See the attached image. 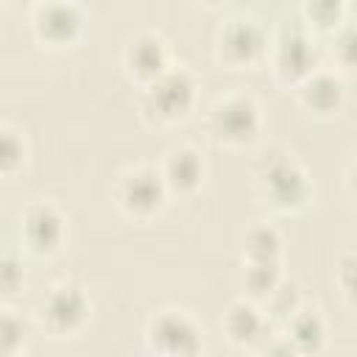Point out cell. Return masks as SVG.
Instances as JSON below:
<instances>
[{"label":"cell","instance_id":"18","mask_svg":"<svg viewBox=\"0 0 357 357\" xmlns=\"http://www.w3.org/2000/svg\"><path fill=\"white\" fill-rule=\"evenodd\" d=\"M335 47H337V53H340L343 61L357 64V22H349V25H343V28L337 31Z\"/></svg>","mask_w":357,"mask_h":357},{"label":"cell","instance_id":"19","mask_svg":"<svg viewBox=\"0 0 357 357\" xmlns=\"http://www.w3.org/2000/svg\"><path fill=\"white\" fill-rule=\"evenodd\" d=\"M337 279H340L346 296H349L351 301H357V254H346V257H340Z\"/></svg>","mask_w":357,"mask_h":357},{"label":"cell","instance_id":"5","mask_svg":"<svg viewBox=\"0 0 357 357\" xmlns=\"http://www.w3.org/2000/svg\"><path fill=\"white\" fill-rule=\"evenodd\" d=\"M86 312V298L81 287L64 282L50 287V293L42 301V315L53 329H73Z\"/></svg>","mask_w":357,"mask_h":357},{"label":"cell","instance_id":"21","mask_svg":"<svg viewBox=\"0 0 357 357\" xmlns=\"http://www.w3.org/2000/svg\"><path fill=\"white\" fill-rule=\"evenodd\" d=\"M22 153V148H17V139H14V134L11 131H6L3 134V165L6 167H11L14 162H17V156Z\"/></svg>","mask_w":357,"mask_h":357},{"label":"cell","instance_id":"4","mask_svg":"<svg viewBox=\"0 0 357 357\" xmlns=\"http://www.w3.org/2000/svg\"><path fill=\"white\" fill-rule=\"evenodd\" d=\"M257 126L259 112L254 100L245 95H231L212 109V128L226 139H245L257 131Z\"/></svg>","mask_w":357,"mask_h":357},{"label":"cell","instance_id":"12","mask_svg":"<svg viewBox=\"0 0 357 357\" xmlns=\"http://www.w3.org/2000/svg\"><path fill=\"white\" fill-rule=\"evenodd\" d=\"M312 59H315V53H312V45H310V39L304 36V33H284L282 39H279V50H276V61H279V67L284 70V73H307L310 67H312Z\"/></svg>","mask_w":357,"mask_h":357},{"label":"cell","instance_id":"8","mask_svg":"<svg viewBox=\"0 0 357 357\" xmlns=\"http://www.w3.org/2000/svg\"><path fill=\"white\" fill-rule=\"evenodd\" d=\"M128 64L142 73L151 75V81L165 73V45L156 33H137L128 45Z\"/></svg>","mask_w":357,"mask_h":357},{"label":"cell","instance_id":"10","mask_svg":"<svg viewBox=\"0 0 357 357\" xmlns=\"http://www.w3.org/2000/svg\"><path fill=\"white\" fill-rule=\"evenodd\" d=\"M36 25L50 39H64L81 25V14L70 3H47L36 11Z\"/></svg>","mask_w":357,"mask_h":357},{"label":"cell","instance_id":"1","mask_svg":"<svg viewBox=\"0 0 357 357\" xmlns=\"http://www.w3.org/2000/svg\"><path fill=\"white\" fill-rule=\"evenodd\" d=\"M148 337L151 346L159 349L165 357H195L201 346V335L195 324L176 310H165L162 315H156L151 321Z\"/></svg>","mask_w":357,"mask_h":357},{"label":"cell","instance_id":"22","mask_svg":"<svg viewBox=\"0 0 357 357\" xmlns=\"http://www.w3.org/2000/svg\"><path fill=\"white\" fill-rule=\"evenodd\" d=\"M262 357H298V349H296L290 340H276V343H271V346L265 349Z\"/></svg>","mask_w":357,"mask_h":357},{"label":"cell","instance_id":"17","mask_svg":"<svg viewBox=\"0 0 357 357\" xmlns=\"http://www.w3.org/2000/svg\"><path fill=\"white\" fill-rule=\"evenodd\" d=\"M245 284L254 293H268L271 296V290L279 284V279H276V262L273 259H251L248 268H245Z\"/></svg>","mask_w":357,"mask_h":357},{"label":"cell","instance_id":"11","mask_svg":"<svg viewBox=\"0 0 357 357\" xmlns=\"http://www.w3.org/2000/svg\"><path fill=\"white\" fill-rule=\"evenodd\" d=\"M198 178H201V156L192 148H173L165 162V181L178 190H190L198 184Z\"/></svg>","mask_w":357,"mask_h":357},{"label":"cell","instance_id":"9","mask_svg":"<svg viewBox=\"0 0 357 357\" xmlns=\"http://www.w3.org/2000/svg\"><path fill=\"white\" fill-rule=\"evenodd\" d=\"M223 47L237 59H251L262 50V28L254 20H229L223 28Z\"/></svg>","mask_w":357,"mask_h":357},{"label":"cell","instance_id":"23","mask_svg":"<svg viewBox=\"0 0 357 357\" xmlns=\"http://www.w3.org/2000/svg\"><path fill=\"white\" fill-rule=\"evenodd\" d=\"M20 335H22V324H17L14 315H6V321H3V343H6V349H11Z\"/></svg>","mask_w":357,"mask_h":357},{"label":"cell","instance_id":"7","mask_svg":"<svg viewBox=\"0 0 357 357\" xmlns=\"http://www.w3.org/2000/svg\"><path fill=\"white\" fill-rule=\"evenodd\" d=\"M61 218L50 204H36L22 218V234L36 251H50L61 240Z\"/></svg>","mask_w":357,"mask_h":357},{"label":"cell","instance_id":"26","mask_svg":"<svg viewBox=\"0 0 357 357\" xmlns=\"http://www.w3.org/2000/svg\"><path fill=\"white\" fill-rule=\"evenodd\" d=\"M351 176H354V181H357V159H354V167H351Z\"/></svg>","mask_w":357,"mask_h":357},{"label":"cell","instance_id":"15","mask_svg":"<svg viewBox=\"0 0 357 357\" xmlns=\"http://www.w3.org/2000/svg\"><path fill=\"white\" fill-rule=\"evenodd\" d=\"M321 337H324V324H321V318L315 312H307V310L293 312V318H290V337L287 340L298 351L301 349H315L321 343Z\"/></svg>","mask_w":357,"mask_h":357},{"label":"cell","instance_id":"16","mask_svg":"<svg viewBox=\"0 0 357 357\" xmlns=\"http://www.w3.org/2000/svg\"><path fill=\"white\" fill-rule=\"evenodd\" d=\"M245 248L251 259H273L279 251V234L271 226H254L245 234Z\"/></svg>","mask_w":357,"mask_h":357},{"label":"cell","instance_id":"6","mask_svg":"<svg viewBox=\"0 0 357 357\" xmlns=\"http://www.w3.org/2000/svg\"><path fill=\"white\" fill-rule=\"evenodd\" d=\"M162 192H165V178L151 167L126 173L120 184V201L134 212H151L162 201Z\"/></svg>","mask_w":357,"mask_h":357},{"label":"cell","instance_id":"3","mask_svg":"<svg viewBox=\"0 0 357 357\" xmlns=\"http://www.w3.org/2000/svg\"><path fill=\"white\" fill-rule=\"evenodd\" d=\"M262 181H265V192L276 206H298L310 192L298 165H293L284 156H276L268 162V167L262 170Z\"/></svg>","mask_w":357,"mask_h":357},{"label":"cell","instance_id":"24","mask_svg":"<svg viewBox=\"0 0 357 357\" xmlns=\"http://www.w3.org/2000/svg\"><path fill=\"white\" fill-rule=\"evenodd\" d=\"M337 11H340V6L337 3H310V14H315L318 20H335L337 17Z\"/></svg>","mask_w":357,"mask_h":357},{"label":"cell","instance_id":"13","mask_svg":"<svg viewBox=\"0 0 357 357\" xmlns=\"http://www.w3.org/2000/svg\"><path fill=\"white\" fill-rule=\"evenodd\" d=\"M340 98H343V84L332 73H312L304 81V100H307V106H312L318 112L337 106Z\"/></svg>","mask_w":357,"mask_h":357},{"label":"cell","instance_id":"25","mask_svg":"<svg viewBox=\"0 0 357 357\" xmlns=\"http://www.w3.org/2000/svg\"><path fill=\"white\" fill-rule=\"evenodd\" d=\"M14 276H17V265H14L11 257H6V262H3V282H6L8 290L14 287Z\"/></svg>","mask_w":357,"mask_h":357},{"label":"cell","instance_id":"2","mask_svg":"<svg viewBox=\"0 0 357 357\" xmlns=\"http://www.w3.org/2000/svg\"><path fill=\"white\" fill-rule=\"evenodd\" d=\"M192 100V81L184 70H165L159 73L148 92H145V103L162 114V117H173V114H181Z\"/></svg>","mask_w":357,"mask_h":357},{"label":"cell","instance_id":"20","mask_svg":"<svg viewBox=\"0 0 357 357\" xmlns=\"http://www.w3.org/2000/svg\"><path fill=\"white\" fill-rule=\"evenodd\" d=\"M271 307L276 315H293L296 312V287L293 284H276L271 290Z\"/></svg>","mask_w":357,"mask_h":357},{"label":"cell","instance_id":"14","mask_svg":"<svg viewBox=\"0 0 357 357\" xmlns=\"http://www.w3.org/2000/svg\"><path fill=\"white\" fill-rule=\"evenodd\" d=\"M226 329H229V335H231L234 340L251 343V340L262 332V318H259V312H257L251 304L237 301V304H231L229 312H226Z\"/></svg>","mask_w":357,"mask_h":357}]
</instances>
